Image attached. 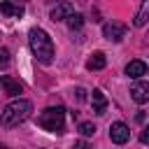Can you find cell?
<instances>
[{
    "mask_svg": "<svg viewBox=\"0 0 149 149\" xmlns=\"http://www.w3.org/2000/svg\"><path fill=\"white\" fill-rule=\"evenodd\" d=\"M28 44H30V51L35 54V58L42 65H49L54 61V42H51V37H49L47 30L33 28L28 33Z\"/></svg>",
    "mask_w": 149,
    "mask_h": 149,
    "instance_id": "obj_1",
    "label": "cell"
},
{
    "mask_svg": "<svg viewBox=\"0 0 149 149\" xmlns=\"http://www.w3.org/2000/svg\"><path fill=\"white\" fill-rule=\"evenodd\" d=\"M30 112H33V102H30V100H23V98L12 100V102L2 109L0 123H2V128H14V126L23 123V121L30 116Z\"/></svg>",
    "mask_w": 149,
    "mask_h": 149,
    "instance_id": "obj_2",
    "label": "cell"
},
{
    "mask_svg": "<svg viewBox=\"0 0 149 149\" xmlns=\"http://www.w3.org/2000/svg\"><path fill=\"white\" fill-rule=\"evenodd\" d=\"M37 123L49 133H63L65 130V109L63 107H47L37 114Z\"/></svg>",
    "mask_w": 149,
    "mask_h": 149,
    "instance_id": "obj_3",
    "label": "cell"
},
{
    "mask_svg": "<svg viewBox=\"0 0 149 149\" xmlns=\"http://www.w3.org/2000/svg\"><path fill=\"white\" fill-rule=\"evenodd\" d=\"M128 137H130V128H128L123 121H114V123L109 126V140H112L114 144H126Z\"/></svg>",
    "mask_w": 149,
    "mask_h": 149,
    "instance_id": "obj_4",
    "label": "cell"
},
{
    "mask_svg": "<svg viewBox=\"0 0 149 149\" xmlns=\"http://www.w3.org/2000/svg\"><path fill=\"white\" fill-rule=\"evenodd\" d=\"M102 35L109 40V42H121L126 37V26L119 23V21H109L102 26Z\"/></svg>",
    "mask_w": 149,
    "mask_h": 149,
    "instance_id": "obj_5",
    "label": "cell"
},
{
    "mask_svg": "<svg viewBox=\"0 0 149 149\" xmlns=\"http://www.w3.org/2000/svg\"><path fill=\"white\" fill-rule=\"evenodd\" d=\"M0 86H2V91H5L7 95H19V93L23 91V84H21L19 79L9 77V74H0Z\"/></svg>",
    "mask_w": 149,
    "mask_h": 149,
    "instance_id": "obj_6",
    "label": "cell"
},
{
    "mask_svg": "<svg viewBox=\"0 0 149 149\" xmlns=\"http://www.w3.org/2000/svg\"><path fill=\"white\" fill-rule=\"evenodd\" d=\"M130 98L137 102V105H144L149 102V84L147 81H137L130 86Z\"/></svg>",
    "mask_w": 149,
    "mask_h": 149,
    "instance_id": "obj_7",
    "label": "cell"
},
{
    "mask_svg": "<svg viewBox=\"0 0 149 149\" xmlns=\"http://www.w3.org/2000/svg\"><path fill=\"white\" fill-rule=\"evenodd\" d=\"M72 14H74V5H72V2H61V5H56V7L51 9V19H54V21H63V19L68 21Z\"/></svg>",
    "mask_w": 149,
    "mask_h": 149,
    "instance_id": "obj_8",
    "label": "cell"
},
{
    "mask_svg": "<svg viewBox=\"0 0 149 149\" xmlns=\"http://www.w3.org/2000/svg\"><path fill=\"white\" fill-rule=\"evenodd\" d=\"M23 12H26V7H23V5H19V2H0V14H5V16L21 19V16H23Z\"/></svg>",
    "mask_w": 149,
    "mask_h": 149,
    "instance_id": "obj_9",
    "label": "cell"
},
{
    "mask_svg": "<svg viewBox=\"0 0 149 149\" xmlns=\"http://www.w3.org/2000/svg\"><path fill=\"white\" fill-rule=\"evenodd\" d=\"M91 105H93V112H95V114H105V109H107V98H105V93H102L100 88H93V93H91Z\"/></svg>",
    "mask_w": 149,
    "mask_h": 149,
    "instance_id": "obj_10",
    "label": "cell"
},
{
    "mask_svg": "<svg viewBox=\"0 0 149 149\" xmlns=\"http://www.w3.org/2000/svg\"><path fill=\"white\" fill-rule=\"evenodd\" d=\"M126 74L133 77V79H140L142 74H147V65H144V61H130V63L126 65Z\"/></svg>",
    "mask_w": 149,
    "mask_h": 149,
    "instance_id": "obj_11",
    "label": "cell"
},
{
    "mask_svg": "<svg viewBox=\"0 0 149 149\" xmlns=\"http://www.w3.org/2000/svg\"><path fill=\"white\" fill-rule=\"evenodd\" d=\"M147 21H149V0H144V2L140 5V9L135 12L133 23H135L137 28H142V26H147Z\"/></svg>",
    "mask_w": 149,
    "mask_h": 149,
    "instance_id": "obj_12",
    "label": "cell"
},
{
    "mask_svg": "<svg viewBox=\"0 0 149 149\" xmlns=\"http://www.w3.org/2000/svg\"><path fill=\"white\" fill-rule=\"evenodd\" d=\"M105 65H107V58H105L102 51H95V54L86 61V68H88V70H102Z\"/></svg>",
    "mask_w": 149,
    "mask_h": 149,
    "instance_id": "obj_13",
    "label": "cell"
},
{
    "mask_svg": "<svg viewBox=\"0 0 149 149\" xmlns=\"http://www.w3.org/2000/svg\"><path fill=\"white\" fill-rule=\"evenodd\" d=\"M79 135H81V137H91V135H95V126H93L91 121H81V123H79Z\"/></svg>",
    "mask_w": 149,
    "mask_h": 149,
    "instance_id": "obj_14",
    "label": "cell"
},
{
    "mask_svg": "<svg viewBox=\"0 0 149 149\" xmlns=\"http://www.w3.org/2000/svg\"><path fill=\"white\" fill-rule=\"evenodd\" d=\"M68 26H70L72 30H79V28L84 26V16H81V14H72V16L68 19Z\"/></svg>",
    "mask_w": 149,
    "mask_h": 149,
    "instance_id": "obj_15",
    "label": "cell"
},
{
    "mask_svg": "<svg viewBox=\"0 0 149 149\" xmlns=\"http://www.w3.org/2000/svg\"><path fill=\"white\" fill-rule=\"evenodd\" d=\"M7 65H9V51L0 49V68H7Z\"/></svg>",
    "mask_w": 149,
    "mask_h": 149,
    "instance_id": "obj_16",
    "label": "cell"
},
{
    "mask_svg": "<svg viewBox=\"0 0 149 149\" xmlns=\"http://www.w3.org/2000/svg\"><path fill=\"white\" fill-rule=\"evenodd\" d=\"M140 142L142 144H149V126H144V130L140 133Z\"/></svg>",
    "mask_w": 149,
    "mask_h": 149,
    "instance_id": "obj_17",
    "label": "cell"
},
{
    "mask_svg": "<svg viewBox=\"0 0 149 149\" xmlns=\"http://www.w3.org/2000/svg\"><path fill=\"white\" fill-rule=\"evenodd\" d=\"M72 149H91V147H88V144H86V142H77V144H74V147H72Z\"/></svg>",
    "mask_w": 149,
    "mask_h": 149,
    "instance_id": "obj_18",
    "label": "cell"
},
{
    "mask_svg": "<svg viewBox=\"0 0 149 149\" xmlns=\"http://www.w3.org/2000/svg\"><path fill=\"white\" fill-rule=\"evenodd\" d=\"M86 95H84V88H77V100H84Z\"/></svg>",
    "mask_w": 149,
    "mask_h": 149,
    "instance_id": "obj_19",
    "label": "cell"
},
{
    "mask_svg": "<svg viewBox=\"0 0 149 149\" xmlns=\"http://www.w3.org/2000/svg\"><path fill=\"white\" fill-rule=\"evenodd\" d=\"M0 149H7V147H5V144H0Z\"/></svg>",
    "mask_w": 149,
    "mask_h": 149,
    "instance_id": "obj_20",
    "label": "cell"
},
{
    "mask_svg": "<svg viewBox=\"0 0 149 149\" xmlns=\"http://www.w3.org/2000/svg\"><path fill=\"white\" fill-rule=\"evenodd\" d=\"M147 40H149V33H147Z\"/></svg>",
    "mask_w": 149,
    "mask_h": 149,
    "instance_id": "obj_21",
    "label": "cell"
}]
</instances>
